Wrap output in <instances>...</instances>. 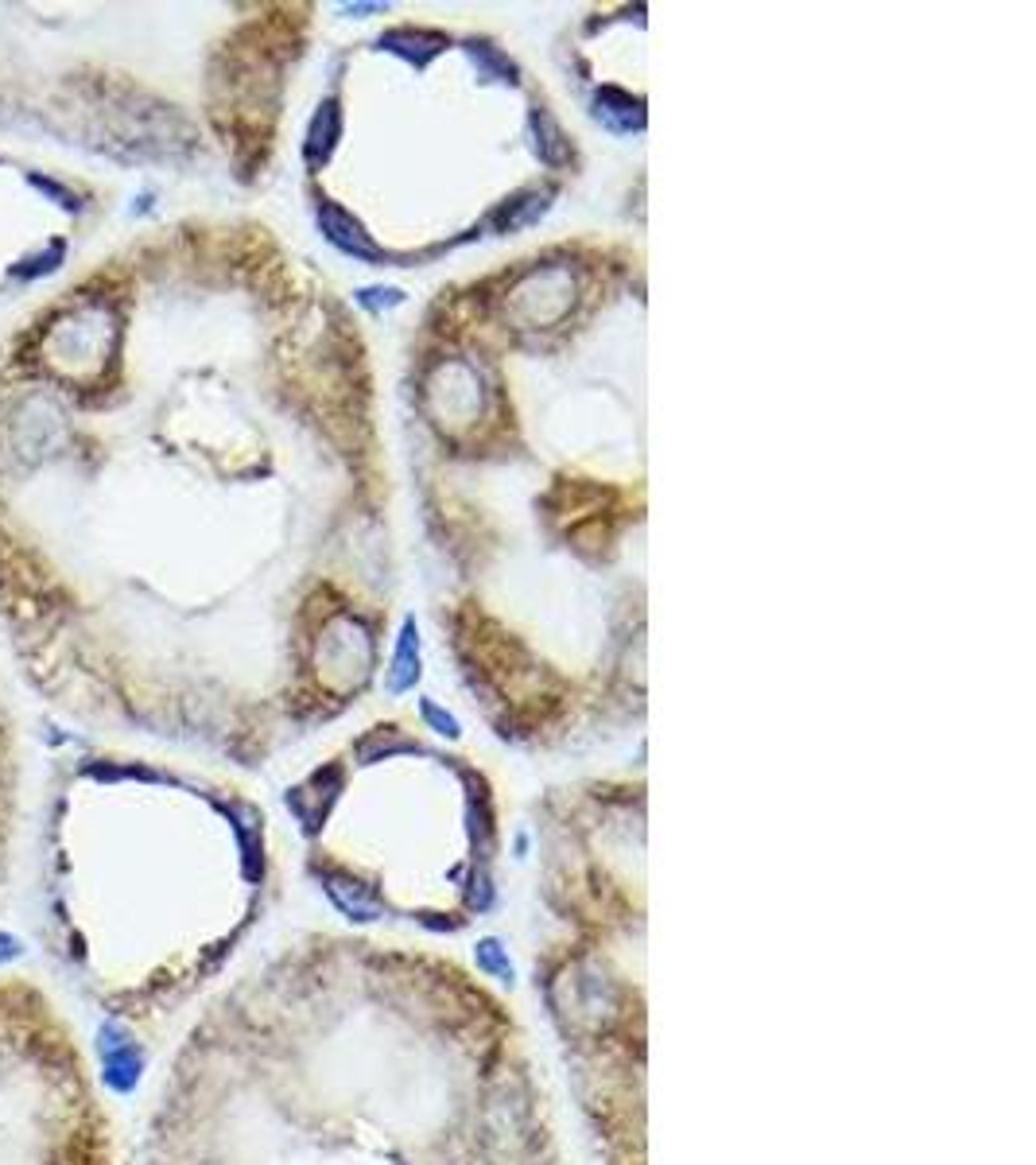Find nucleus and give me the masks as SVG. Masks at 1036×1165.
<instances>
[{
	"label": "nucleus",
	"mask_w": 1036,
	"mask_h": 1165,
	"mask_svg": "<svg viewBox=\"0 0 1036 1165\" xmlns=\"http://www.w3.org/2000/svg\"><path fill=\"white\" fill-rule=\"evenodd\" d=\"M416 622H404L400 634V650H396V673H393V692H404L412 680L419 676V657H416Z\"/></svg>",
	"instance_id": "obj_4"
},
{
	"label": "nucleus",
	"mask_w": 1036,
	"mask_h": 1165,
	"mask_svg": "<svg viewBox=\"0 0 1036 1165\" xmlns=\"http://www.w3.org/2000/svg\"><path fill=\"white\" fill-rule=\"evenodd\" d=\"M423 715H428V719L435 722V727H439L442 734H451V738H454V734H458V722H454L451 715H442V711L435 708V703H428V708H423Z\"/></svg>",
	"instance_id": "obj_6"
},
{
	"label": "nucleus",
	"mask_w": 1036,
	"mask_h": 1165,
	"mask_svg": "<svg viewBox=\"0 0 1036 1165\" xmlns=\"http://www.w3.org/2000/svg\"><path fill=\"white\" fill-rule=\"evenodd\" d=\"M97 1053H101V1081H106V1088H113L117 1095H129L132 1088L140 1084L144 1053L125 1030L101 1026V1033H97Z\"/></svg>",
	"instance_id": "obj_2"
},
{
	"label": "nucleus",
	"mask_w": 1036,
	"mask_h": 1165,
	"mask_svg": "<svg viewBox=\"0 0 1036 1165\" xmlns=\"http://www.w3.org/2000/svg\"><path fill=\"white\" fill-rule=\"evenodd\" d=\"M4 669L8 664L0 661V859H4V843L13 831L16 782H20V722H16V703Z\"/></svg>",
	"instance_id": "obj_1"
},
{
	"label": "nucleus",
	"mask_w": 1036,
	"mask_h": 1165,
	"mask_svg": "<svg viewBox=\"0 0 1036 1165\" xmlns=\"http://www.w3.org/2000/svg\"><path fill=\"white\" fill-rule=\"evenodd\" d=\"M20 956H24V940L13 937V933H0V963L20 960Z\"/></svg>",
	"instance_id": "obj_5"
},
{
	"label": "nucleus",
	"mask_w": 1036,
	"mask_h": 1165,
	"mask_svg": "<svg viewBox=\"0 0 1036 1165\" xmlns=\"http://www.w3.org/2000/svg\"><path fill=\"white\" fill-rule=\"evenodd\" d=\"M322 229H326V238L334 241V245H342L345 252H358V257H373V245L365 238H361V229L358 222H350V218L342 214V210H334V206H326L322 210Z\"/></svg>",
	"instance_id": "obj_3"
}]
</instances>
